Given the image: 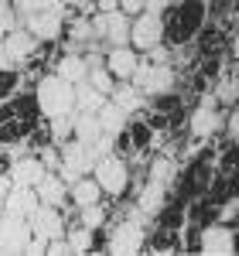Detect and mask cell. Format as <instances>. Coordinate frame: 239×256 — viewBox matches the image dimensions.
I'll list each match as a JSON object with an SVG mask.
<instances>
[{
    "mask_svg": "<svg viewBox=\"0 0 239 256\" xmlns=\"http://www.w3.org/2000/svg\"><path fill=\"white\" fill-rule=\"evenodd\" d=\"M34 102H38V110L48 120L52 116H72V113H76V86L68 79H62L58 72H55V76H44V79L38 82Z\"/></svg>",
    "mask_w": 239,
    "mask_h": 256,
    "instance_id": "1",
    "label": "cell"
},
{
    "mask_svg": "<svg viewBox=\"0 0 239 256\" xmlns=\"http://www.w3.org/2000/svg\"><path fill=\"white\" fill-rule=\"evenodd\" d=\"M205 20V4L202 0H181L178 7H171V20L164 24V34L171 41H188Z\"/></svg>",
    "mask_w": 239,
    "mask_h": 256,
    "instance_id": "2",
    "label": "cell"
},
{
    "mask_svg": "<svg viewBox=\"0 0 239 256\" xmlns=\"http://www.w3.org/2000/svg\"><path fill=\"white\" fill-rule=\"evenodd\" d=\"M92 178L100 181L102 195H110V198H120L123 192H126V184H130V171H126V164H123L120 158H113V154H106V158L96 160Z\"/></svg>",
    "mask_w": 239,
    "mask_h": 256,
    "instance_id": "3",
    "label": "cell"
},
{
    "mask_svg": "<svg viewBox=\"0 0 239 256\" xmlns=\"http://www.w3.org/2000/svg\"><path fill=\"white\" fill-rule=\"evenodd\" d=\"M134 86H137L144 96H164V92H171L174 89V72L160 62V65H137V72H134Z\"/></svg>",
    "mask_w": 239,
    "mask_h": 256,
    "instance_id": "4",
    "label": "cell"
},
{
    "mask_svg": "<svg viewBox=\"0 0 239 256\" xmlns=\"http://www.w3.org/2000/svg\"><path fill=\"white\" fill-rule=\"evenodd\" d=\"M130 24L134 18L123 14V10H113V14H92V28H96V38L110 41V48L116 44H130Z\"/></svg>",
    "mask_w": 239,
    "mask_h": 256,
    "instance_id": "5",
    "label": "cell"
},
{
    "mask_svg": "<svg viewBox=\"0 0 239 256\" xmlns=\"http://www.w3.org/2000/svg\"><path fill=\"white\" fill-rule=\"evenodd\" d=\"M160 41H164V18L158 14H137L134 24H130V44L137 48V52H150V48H158Z\"/></svg>",
    "mask_w": 239,
    "mask_h": 256,
    "instance_id": "6",
    "label": "cell"
},
{
    "mask_svg": "<svg viewBox=\"0 0 239 256\" xmlns=\"http://www.w3.org/2000/svg\"><path fill=\"white\" fill-rule=\"evenodd\" d=\"M28 242H31V222L24 216L4 212V222H0V253H24Z\"/></svg>",
    "mask_w": 239,
    "mask_h": 256,
    "instance_id": "7",
    "label": "cell"
},
{
    "mask_svg": "<svg viewBox=\"0 0 239 256\" xmlns=\"http://www.w3.org/2000/svg\"><path fill=\"white\" fill-rule=\"evenodd\" d=\"M28 222H31V236L44 239V242L65 236V218H62L58 205H38V212L28 218Z\"/></svg>",
    "mask_w": 239,
    "mask_h": 256,
    "instance_id": "8",
    "label": "cell"
},
{
    "mask_svg": "<svg viewBox=\"0 0 239 256\" xmlns=\"http://www.w3.org/2000/svg\"><path fill=\"white\" fill-rule=\"evenodd\" d=\"M62 18H65V7H52V10H38L31 18H24V28L34 34L38 41H55L62 34Z\"/></svg>",
    "mask_w": 239,
    "mask_h": 256,
    "instance_id": "9",
    "label": "cell"
},
{
    "mask_svg": "<svg viewBox=\"0 0 239 256\" xmlns=\"http://www.w3.org/2000/svg\"><path fill=\"white\" fill-rule=\"evenodd\" d=\"M96 160H100V154H96L92 144H82V140L72 137L65 147H62V164H68V168L79 171V174H92Z\"/></svg>",
    "mask_w": 239,
    "mask_h": 256,
    "instance_id": "10",
    "label": "cell"
},
{
    "mask_svg": "<svg viewBox=\"0 0 239 256\" xmlns=\"http://www.w3.org/2000/svg\"><path fill=\"white\" fill-rule=\"evenodd\" d=\"M140 246H144V229L137 226V218H130V222L116 226L113 236H110V242H106V250L116 253V256H130V253H137Z\"/></svg>",
    "mask_w": 239,
    "mask_h": 256,
    "instance_id": "11",
    "label": "cell"
},
{
    "mask_svg": "<svg viewBox=\"0 0 239 256\" xmlns=\"http://www.w3.org/2000/svg\"><path fill=\"white\" fill-rule=\"evenodd\" d=\"M137 48H130V44H116V48H106V68H110V76L120 82H130L134 79V72H137Z\"/></svg>",
    "mask_w": 239,
    "mask_h": 256,
    "instance_id": "12",
    "label": "cell"
},
{
    "mask_svg": "<svg viewBox=\"0 0 239 256\" xmlns=\"http://www.w3.org/2000/svg\"><path fill=\"white\" fill-rule=\"evenodd\" d=\"M44 174H48V168L41 164V158H20V160H14V168H10V181H14L18 188H38Z\"/></svg>",
    "mask_w": 239,
    "mask_h": 256,
    "instance_id": "13",
    "label": "cell"
},
{
    "mask_svg": "<svg viewBox=\"0 0 239 256\" xmlns=\"http://www.w3.org/2000/svg\"><path fill=\"white\" fill-rule=\"evenodd\" d=\"M4 44H7V52H10V58H14V62H28L34 52H38L41 41L34 38L28 28H14V31L4 34Z\"/></svg>",
    "mask_w": 239,
    "mask_h": 256,
    "instance_id": "14",
    "label": "cell"
},
{
    "mask_svg": "<svg viewBox=\"0 0 239 256\" xmlns=\"http://www.w3.org/2000/svg\"><path fill=\"white\" fill-rule=\"evenodd\" d=\"M38 205H41V198L34 188H10V195H7V202H4V212H14V216H24V218H31L34 212H38Z\"/></svg>",
    "mask_w": 239,
    "mask_h": 256,
    "instance_id": "15",
    "label": "cell"
},
{
    "mask_svg": "<svg viewBox=\"0 0 239 256\" xmlns=\"http://www.w3.org/2000/svg\"><path fill=\"white\" fill-rule=\"evenodd\" d=\"M232 250H236V236L226 226H208L202 232V253L216 256V253H232Z\"/></svg>",
    "mask_w": 239,
    "mask_h": 256,
    "instance_id": "16",
    "label": "cell"
},
{
    "mask_svg": "<svg viewBox=\"0 0 239 256\" xmlns=\"http://www.w3.org/2000/svg\"><path fill=\"white\" fill-rule=\"evenodd\" d=\"M34 192H38L41 205H58V208H62V205L68 202V184H65L55 171H48V174L41 178V184L34 188Z\"/></svg>",
    "mask_w": 239,
    "mask_h": 256,
    "instance_id": "17",
    "label": "cell"
},
{
    "mask_svg": "<svg viewBox=\"0 0 239 256\" xmlns=\"http://www.w3.org/2000/svg\"><path fill=\"white\" fill-rule=\"evenodd\" d=\"M72 134H76V140H82V144H92L96 147V140L102 137V123L96 113H72Z\"/></svg>",
    "mask_w": 239,
    "mask_h": 256,
    "instance_id": "18",
    "label": "cell"
},
{
    "mask_svg": "<svg viewBox=\"0 0 239 256\" xmlns=\"http://www.w3.org/2000/svg\"><path fill=\"white\" fill-rule=\"evenodd\" d=\"M68 198L76 202V208H86V205H96V202L102 198V188H100L96 178L82 174L76 184H68Z\"/></svg>",
    "mask_w": 239,
    "mask_h": 256,
    "instance_id": "19",
    "label": "cell"
},
{
    "mask_svg": "<svg viewBox=\"0 0 239 256\" xmlns=\"http://www.w3.org/2000/svg\"><path fill=\"white\" fill-rule=\"evenodd\" d=\"M106 99H110V96H102L89 79L76 82V110H79V113H100Z\"/></svg>",
    "mask_w": 239,
    "mask_h": 256,
    "instance_id": "20",
    "label": "cell"
},
{
    "mask_svg": "<svg viewBox=\"0 0 239 256\" xmlns=\"http://www.w3.org/2000/svg\"><path fill=\"white\" fill-rule=\"evenodd\" d=\"M96 116H100V123H102V134H110V137H120V134L126 130V116H130V113H123V110H120L113 99H106V102H102V110L96 113Z\"/></svg>",
    "mask_w": 239,
    "mask_h": 256,
    "instance_id": "21",
    "label": "cell"
},
{
    "mask_svg": "<svg viewBox=\"0 0 239 256\" xmlns=\"http://www.w3.org/2000/svg\"><path fill=\"white\" fill-rule=\"evenodd\" d=\"M110 99L116 102L123 113H137V110H144V92H140L134 82H120V86H113Z\"/></svg>",
    "mask_w": 239,
    "mask_h": 256,
    "instance_id": "22",
    "label": "cell"
},
{
    "mask_svg": "<svg viewBox=\"0 0 239 256\" xmlns=\"http://www.w3.org/2000/svg\"><path fill=\"white\" fill-rule=\"evenodd\" d=\"M164 188H168V184L147 181V188H144L140 198H137V212H144V218H154L160 208H164Z\"/></svg>",
    "mask_w": 239,
    "mask_h": 256,
    "instance_id": "23",
    "label": "cell"
},
{
    "mask_svg": "<svg viewBox=\"0 0 239 256\" xmlns=\"http://www.w3.org/2000/svg\"><path fill=\"white\" fill-rule=\"evenodd\" d=\"M216 130H219V113L212 110V102H205L192 113V137H208Z\"/></svg>",
    "mask_w": 239,
    "mask_h": 256,
    "instance_id": "24",
    "label": "cell"
},
{
    "mask_svg": "<svg viewBox=\"0 0 239 256\" xmlns=\"http://www.w3.org/2000/svg\"><path fill=\"white\" fill-rule=\"evenodd\" d=\"M55 72H58L62 79H68L72 86H76V82H82L86 76H89V65H86V55H79V52H68V55H65V58L58 62V68H55Z\"/></svg>",
    "mask_w": 239,
    "mask_h": 256,
    "instance_id": "25",
    "label": "cell"
},
{
    "mask_svg": "<svg viewBox=\"0 0 239 256\" xmlns=\"http://www.w3.org/2000/svg\"><path fill=\"white\" fill-rule=\"evenodd\" d=\"M65 239H68V246H72V253H89L92 250V229H86V226H76V229H68L65 232Z\"/></svg>",
    "mask_w": 239,
    "mask_h": 256,
    "instance_id": "26",
    "label": "cell"
},
{
    "mask_svg": "<svg viewBox=\"0 0 239 256\" xmlns=\"http://www.w3.org/2000/svg\"><path fill=\"white\" fill-rule=\"evenodd\" d=\"M86 79L92 82V86L100 89L102 96H110V92H113V86H116V79L110 76V68H106V65H96V68H89V76H86Z\"/></svg>",
    "mask_w": 239,
    "mask_h": 256,
    "instance_id": "27",
    "label": "cell"
},
{
    "mask_svg": "<svg viewBox=\"0 0 239 256\" xmlns=\"http://www.w3.org/2000/svg\"><path fill=\"white\" fill-rule=\"evenodd\" d=\"M79 222L86 226V229H92V232H96L102 222H106V208H102L100 202H96V205H86V208H79Z\"/></svg>",
    "mask_w": 239,
    "mask_h": 256,
    "instance_id": "28",
    "label": "cell"
},
{
    "mask_svg": "<svg viewBox=\"0 0 239 256\" xmlns=\"http://www.w3.org/2000/svg\"><path fill=\"white\" fill-rule=\"evenodd\" d=\"M52 7H65L58 0H18V18H31V14H38V10H52Z\"/></svg>",
    "mask_w": 239,
    "mask_h": 256,
    "instance_id": "29",
    "label": "cell"
},
{
    "mask_svg": "<svg viewBox=\"0 0 239 256\" xmlns=\"http://www.w3.org/2000/svg\"><path fill=\"white\" fill-rule=\"evenodd\" d=\"M171 178H174V164H171V158H154V164H150V181L171 184Z\"/></svg>",
    "mask_w": 239,
    "mask_h": 256,
    "instance_id": "30",
    "label": "cell"
},
{
    "mask_svg": "<svg viewBox=\"0 0 239 256\" xmlns=\"http://www.w3.org/2000/svg\"><path fill=\"white\" fill-rule=\"evenodd\" d=\"M72 116H52V140L55 144H65V140H72Z\"/></svg>",
    "mask_w": 239,
    "mask_h": 256,
    "instance_id": "31",
    "label": "cell"
},
{
    "mask_svg": "<svg viewBox=\"0 0 239 256\" xmlns=\"http://www.w3.org/2000/svg\"><path fill=\"white\" fill-rule=\"evenodd\" d=\"M236 96H239V79H236V76H229V79L219 86V99H222V102H236Z\"/></svg>",
    "mask_w": 239,
    "mask_h": 256,
    "instance_id": "32",
    "label": "cell"
},
{
    "mask_svg": "<svg viewBox=\"0 0 239 256\" xmlns=\"http://www.w3.org/2000/svg\"><path fill=\"white\" fill-rule=\"evenodd\" d=\"M14 28H18V10H10V7L0 10V38H4L7 31H14Z\"/></svg>",
    "mask_w": 239,
    "mask_h": 256,
    "instance_id": "33",
    "label": "cell"
},
{
    "mask_svg": "<svg viewBox=\"0 0 239 256\" xmlns=\"http://www.w3.org/2000/svg\"><path fill=\"white\" fill-rule=\"evenodd\" d=\"M144 7H147V0H120V10H123V14H130V18L144 14Z\"/></svg>",
    "mask_w": 239,
    "mask_h": 256,
    "instance_id": "34",
    "label": "cell"
},
{
    "mask_svg": "<svg viewBox=\"0 0 239 256\" xmlns=\"http://www.w3.org/2000/svg\"><path fill=\"white\" fill-rule=\"evenodd\" d=\"M41 164H44L48 171H58V164H62V154H55V150L48 147V150H41Z\"/></svg>",
    "mask_w": 239,
    "mask_h": 256,
    "instance_id": "35",
    "label": "cell"
},
{
    "mask_svg": "<svg viewBox=\"0 0 239 256\" xmlns=\"http://www.w3.org/2000/svg\"><path fill=\"white\" fill-rule=\"evenodd\" d=\"M147 14H158L164 18V10H171V0H147V7H144Z\"/></svg>",
    "mask_w": 239,
    "mask_h": 256,
    "instance_id": "36",
    "label": "cell"
},
{
    "mask_svg": "<svg viewBox=\"0 0 239 256\" xmlns=\"http://www.w3.org/2000/svg\"><path fill=\"white\" fill-rule=\"evenodd\" d=\"M18 62L10 58V52H7V44H4V38H0V72H10Z\"/></svg>",
    "mask_w": 239,
    "mask_h": 256,
    "instance_id": "37",
    "label": "cell"
},
{
    "mask_svg": "<svg viewBox=\"0 0 239 256\" xmlns=\"http://www.w3.org/2000/svg\"><path fill=\"white\" fill-rule=\"evenodd\" d=\"M10 188H14L10 174H0V208H4V202H7V195H10Z\"/></svg>",
    "mask_w": 239,
    "mask_h": 256,
    "instance_id": "38",
    "label": "cell"
},
{
    "mask_svg": "<svg viewBox=\"0 0 239 256\" xmlns=\"http://www.w3.org/2000/svg\"><path fill=\"white\" fill-rule=\"evenodd\" d=\"M96 7L102 14H113V10H120V0H96Z\"/></svg>",
    "mask_w": 239,
    "mask_h": 256,
    "instance_id": "39",
    "label": "cell"
},
{
    "mask_svg": "<svg viewBox=\"0 0 239 256\" xmlns=\"http://www.w3.org/2000/svg\"><path fill=\"white\" fill-rule=\"evenodd\" d=\"M229 130H232V134H236V137H239V113H236V116H232V120H229Z\"/></svg>",
    "mask_w": 239,
    "mask_h": 256,
    "instance_id": "40",
    "label": "cell"
},
{
    "mask_svg": "<svg viewBox=\"0 0 239 256\" xmlns=\"http://www.w3.org/2000/svg\"><path fill=\"white\" fill-rule=\"evenodd\" d=\"M58 4H65V7H82V0H58Z\"/></svg>",
    "mask_w": 239,
    "mask_h": 256,
    "instance_id": "41",
    "label": "cell"
},
{
    "mask_svg": "<svg viewBox=\"0 0 239 256\" xmlns=\"http://www.w3.org/2000/svg\"><path fill=\"white\" fill-rule=\"evenodd\" d=\"M232 58H239V38L232 41Z\"/></svg>",
    "mask_w": 239,
    "mask_h": 256,
    "instance_id": "42",
    "label": "cell"
},
{
    "mask_svg": "<svg viewBox=\"0 0 239 256\" xmlns=\"http://www.w3.org/2000/svg\"><path fill=\"white\" fill-rule=\"evenodd\" d=\"M7 4H10V0H0V10H7Z\"/></svg>",
    "mask_w": 239,
    "mask_h": 256,
    "instance_id": "43",
    "label": "cell"
},
{
    "mask_svg": "<svg viewBox=\"0 0 239 256\" xmlns=\"http://www.w3.org/2000/svg\"><path fill=\"white\" fill-rule=\"evenodd\" d=\"M0 222H4V212H0Z\"/></svg>",
    "mask_w": 239,
    "mask_h": 256,
    "instance_id": "44",
    "label": "cell"
},
{
    "mask_svg": "<svg viewBox=\"0 0 239 256\" xmlns=\"http://www.w3.org/2000/svg\"><path fill=\"white\" fill-rule=\"evenodd\" d=\"M236 4H239V0H236Z\"/></svg>",
    "mask_w": 239,
    "mask_h": 256,
    "instance_id": "45",
    "label": "cell"
}]
</instances>
